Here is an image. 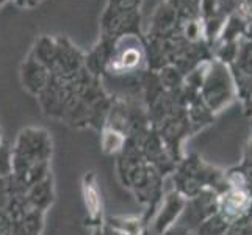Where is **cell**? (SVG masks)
Returning a JSON list of instances; mask_svg holds the SVG:
<instances>
[]
</instances>
